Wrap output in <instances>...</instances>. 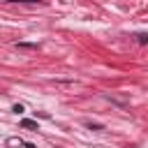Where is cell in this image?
Listing matches in <instances>:
<instances>
[{
    "mask_svg": "<svg viewBox=\"0 0 148 148\" xmlns=\"http://www.w3.org/2000/svg\"><path fill=\"white\" fill-rule=\"evenodd\" d=\"M21 125H23V127H28V130H32V132H37V130H39V125H37L35 120H30V118H23V120H21Z\"/></svg>",
    "mask_w": 148,
    "mask_h": 148,
    "instance_id": "6da1fadb",
    "label": "cell"
},
{
    "mask_svg": "<svg viewBox=\"0 0 148 148\" xmlns=\"http://www.w3.org/2000/svg\"><path fill=\"white\" fill-rule=\"evenodd\" d=\"M18 49H37V44H28V42H18Z\"/></svg>",
    "mask_w": 148,
    "mask_h": 148,
    "instance_id": "7a4b0ae2",
    "label": "cell"
},
{
    "mask_svg": "<svg viewBox=\"0 0 148 148\" xmlns=\"http://www.w3.org/2000/svg\"><path fill=\"white\" fill-rule=\"evenodd\" d=\"M136 39H139V44H148V35H146V32H139Z\"/></svg>",
    "mask_w": 148,
    "mask_h": 148,
    "instance_id": "3957f363",
    "label": "cell"
},
{
    "mask_svg": "<svg viewBox=\"0 0 148 148\" xmlns=\"http://www.w3.org/2000/svg\"><path fill=\"white\" fill-rule=\"evenodd\" d=\"M12 111H14V113H23V106H21V104H14Z\"/></svg>",
    "mask_w": 148,
    "mask_h": 148,
    "instance_id": "277c9868",
    "label": "cell"
}]
</instances>
